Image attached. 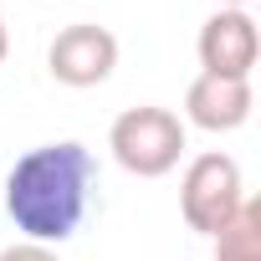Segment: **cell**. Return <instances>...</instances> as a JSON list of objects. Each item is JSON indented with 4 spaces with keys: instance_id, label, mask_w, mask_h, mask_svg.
Instances as JSON below:
<instances>
[{
    "instance_id": "1",
    "label": "cell",
    "mask_w": 261,
    "mask_h": 261,
    "mask_svg": "<svg viewBox=\"0 0 261 261\" xmlns=\"http://www.w3.org/2000/svg\"><path fill=\"white\" fill-rule=\"evenodd\" d=\"M92 185H97V159L77 139L41 144L16 159L6 179V210L16 230L36 246H62L77 236V225L92 210Z\"/></svg>"
},
{
    "instance_id": "2",
    "label": "cell",
    "mask_w": 261,
    "mask_h": 261,
    "mask_svg": "<svg viewBox=\"0 0 261 261\" xmlns=\"http://www.w3.org/2000/svg\"><path fill=\"white\" fill-rule=\"evenodd\" d=\"M108 149H113V159H118L128 174L159 179V174H169V169L185 159V123H179V113L154 108V102L128 108V113H118L113 128H108Z\"/></svg>"
},
{
    "instance_id": "3",
    "label": "cell",
    "mask_w": 261,
    "mask_h": 261,
    "mask_svg": "<svg viewBox=\"0 0 261 261\" xmlns=\"http://www.w3.org/2000/svg\"><path fill=\"white\" fill-rule=\"evenodd\" d=\"M246 200V179H241V164L230 154H195L185 179H179V210H185V225L195 236H210L241 210Z\"/></svg>"
},
{
    "instance_id": "4",
    "label": "cell",
    "mask_w": 261,
    "mask_h": 261,
    "mask_svg": "<svg viewBox=\"0 0 261 261\" xmlns=\"http://www.w3.org/2000/svg\"><path fill=\"white\" fill-rule=\"evenodd\" d=\"M46 67L62 87H97L118 67V36L108 26H87V21L67 26V31H57V41L46 51Z\"/></svg>"
},
{
    "instance_id": "5",
    "label": "cell",
    "mask_w": 261,
    "mask_h": 261,
    "mask_svg": "<svg viewBox=\"0 0 261 261\" xmlns=\"http://www.w3.org/2000/svg\"><path fill=\"white\" fill-rule=\"evenodd\" d=\"M256 46H261V41H256L251 11H230V6H220V11L200 26V41H195L200 67H205L210 77H241V82H251Z\"/></svg>"
},
{
    "instance_id": "6",
    "label": "cell",
    "mask_w": 261,
    "mask_h": 261,
    "mask_svg": "<svg viewBox=\"0 0 261 261\" xmlns=\"http://www.w3.org/2000/svg\"><path fill=\"white\" fill-rule=\"evenodd\" d=\"M251 108H256V92L241 77H210V72H200L190 82V92H185V118L195 128H205V134H230V128H241L251 118Z\"/></svg>"
},
{
    "instance_id": "7",
    "label": "cell",
    "mask_w": 261,
    "mask_h": 261,
    "mask_svg": "<svg viewBox=\"0 0 261 261\" xmlns=\"http://www.w3.org/2000/svg\"><path fill=\"white\" fill-rule=\"evenodd\" d=\"M215 261H261V200H241V210L215 230Z\"/></svg>"
},
{
    "instance_id": "8",
    "label": "cell",
    "mask_w": 261,
    "mask_h": 261,
    "mask_svg": "<svg viewBox=\"0 0 261 261\" xmlns=\"http://www.w3.org/2000/svg\"><path fill=\"white\" fill-rule=\"evenodd\" d=\"M0 261H62L51 246H36V241H16V246H6L0 251Z\"/></svg>"
},
{
    "instance_id": "9",
    "label": "cell",
    "mask_w": 261,
    "mask_h": 261,
    "mask_svg": "<svg viewBox=\"0 0 261 261\" xmlns=\"http://www.w3.org/2000/svg\"><path fill=\"white\" fill-rule=\"evenodd\" d=\"M6 51H11V36H6V16H0V62H6Z\"/></svg>"
},
{
    "instance_id": "10",
    "label": "cell",
    "mask_w": 261,
    "mask_h": 261,
    "mask_svg": "<svg viewBox=\"0 0 261 261\" xmlns=\"http://www.w3.org/2000/svg\"><path fill=\"white\" fill-rule=\"evenodd\" d=\"M220 6H230V11H246V6H251V0H220Z\"/></svg>"
}]
</instances>
